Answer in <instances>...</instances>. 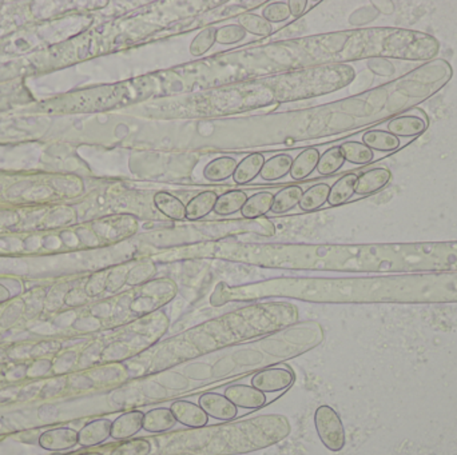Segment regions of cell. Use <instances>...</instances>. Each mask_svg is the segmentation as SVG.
I'll use <instances>...</instances> for the list:
<instances>
[{
    "label": "cell",
    "mask_w": 457,
    "mask_h": 455,
    "mask_svg": "<svg viewBox=\"0 0 457 455\" xmlns=\"http://www.w3.org/2000/svg\"><path fill=\"white\" fill-rule=\"evenodd\" d=\"M314 426L322 445L331 452H340L345 446V430L344 425L336 413V410L328 405L320 406L314 413Z\"/></svg>",
    "instance_id": "6da1fadb"
},
{
    "label": "cell",
    "mask_w": 457,
    "mask_h": 455,
    "mask_svg": "<svg viewBox=\"0 0 457 455\" xmlns=\"http://www.w3.org/2000/svg\"><path fill=\"white\" fill-rule=\"evenodd\" d=\"M294 381V372L289 367H271L257 372L251 378V386L264 394L277 393L291 387Z\"/></svg>",
    "instance_id": "7a4b0ae2"
},
{
    "label": "cell",
    "mask_w": 457,
    "mask_h": 455,
    "mask_svg": "<svg viewBox=\"0 0 457 455\" xmlns=\"http://www.w3.org/2000/svg\"><path fill=\"white\" fill-rule=\"evenodd\" d=\"M225 396L235 406L248 410H257L265 406V394L248 385H231L225 390Z\"/></svg>",
    "instance_id": "3957f363"
},
{
    "label": "cell",
    "mask_w": 457,
    "mask_h": 455,
    "mask_svg": "<svg viewBox=\"0 0 457 455\" xmlns=\"http://www.w3.org/2000/svg\"><path fill=\"white\" fill-rule=\"evenodd\" d=\"M198 405L208 416L218 421H231L238 414V409L228 401V398L218 393H206L201 395Z\"/></svg>",
    "instance_id": "277c9868"
},
{
    "label": "cell",
    "mask_w": 457,
    "mask_h": 455,
    "mask_svg": "<svg viewBox=\"0 0 457 455\" xmlns=\"http://www.w3.org/2000/svg\"><path fill=\"white\" fill-rule=\"evenodd\" d=\"M171 413L175 416L177 422L191 429H201L206 426L208 422V415L202 410V407L197 403L188 401H175L171 407Z\"/></svg>",
    "instance_id": "5b68a950"
},
{
    "label": "cell",
    "mask_w": 457,
    "mask_h": 455,
    "mask_svg": "<svg viewBox=\"0 0 457 455\" xmlns=\"http://www.w3.org/2000/svg\"><path fill=\"white\" fill-rule=\"evenodd\" d=\"M39 445L48 452H63L78 445V432L71 427H57L39 436Z\"/></svg>",
    "instance_id": "8992f818"
},
{
    "label": "cell",
    "mask_w": 457,
    "mask_h": 455,
    "mask_svg": "<svg viewBox=\"0 0 457 455\" xmlns=\"http://www.w3.org/2000/svg\"><path fill=\"white\" fill-rule=\"evenodd\" d=\"M145 414L139 410H133L119 415L111 426V438L117 441H125L144 429Z\"/></svg>",
    "instance_id": "52a82bcc"
},
{
    "label": "cell",
    "mask_w": 457,
    "mask_h": 455,
    "mask_svg": "<svg viewBox=\"0 0 457 455\" xmlns=\"http://www.w3.org/2000/svg\"><path fill=\"white\" fill-rule=\"evenodd\" d=\"M111 426L113 422L106 418L88 422L78 432V443L84 447H93L104 443L111 436Z\"/></svg>",
    "instance_id": "ba28073f"
},
{
    "label": "cell",
    "mask_w": 457,
    "mask_h": 455,
    "mask_svg": "<svg viewBox=\"0 0 457 455\" xmlns=\"http://www.w3.org/2000/svg\"><path fill=\"white\" fill-rule=\"evenodd\" d=\"M392 179V172L385 167H377L362 172L357 178L356 183V194L358 195H369L380 191L387 186Z\"/></svg>",
    "instance_id": "9c48e42d"
},
{
    "label": "cell",
    "mask_w": 457,
    "mask_h": 455,
    "mask_svg": "<svg viewBox=\"0 0 457 455\" xmlns=\"http://www.w3.org/2000/svg\"><path fill=\"white\" fill-rule=\"evenodd\" d=\"M427 121L420 115H398L388 122V131L395 136L414 138L425 132Z\"/></svg>",
    "instance_id": "30bf717a"
},
{
    "label": "cell",
    "mask_w": 457,
    "mask_h": 455,
    "mask_svg": "<svg viewBox=\"0 0 457 455\" xmlns=\"http://www.w3.org/2000/svg\"><path fill=\"white\" fill-rule=\"evenodd\" d=\"M265 165V156L260 152L250 154L245 156L234 171L233 179L237 185H246L251 182L257 175L261 174V170Z\"/></svg>",
    "instance_id": "8fae6325"
},
{
    "label": "cell",
    "mask_w": 457,
    "mask_h": 455,
    "mask_svg": "<svg viewBox=\"0 0 457 455\" xmlns=\"http://www.w3.org/2000/svg\"><path fill=\"white\" fill-rule=\"evenodd\" d=\"M177 423L175 416L170 409L158 407L145 414L144 418V430L148 433H165L171 430Z\"/></svg>",
    "instance_id": "7c38bea8"
},
{
    "label": "cell",
    "mask_w": 457,
    "mask_h": 455,
    "mask_svg": "<svg viewBox=\"0 0 457 455\" xmlns=\"http://www.w3.org/2000/svg\"><path fill=\"white\" fill-rule=\"evenodd\" d=\"M320 161V152L317 148L311 147L304 150L295 156L291 168V176L293 181H302L308 178L317 168Z\"/></svg>",
    "instance_id": "4fadbf2b"
},
{
    "label": "cell",
    "mask_w": 457,
    "mask_h": 455,
    "mask_svg": "<svg viewBox=\"0 0 457 455\" xmlns=\"http://www.w3.org/2000/svg\"><path fill=\"white\" fill-rule=\"evenodd\" d=\"M218 195L214 191L200 192L197 196L190 199L186 205V219L198 221L208 216L211 211H214Z\"/></svg>",
    "instance_id": "5bb4252c"
},
{
    "label": "cell",
    "mask_w": 457,
    "mask_h": 455,
    "mask_svg": "<svg viewBox=\"0 0 457 455\" xmlns=\"http://www.w3.org/2000/svg\"><path fill=\"white\" fill-rule=\"evenodd\" d=\"M154 205L165 216L173 221H184L186 218V206L184 202L170 192L159 191L154 195Z\"/></svg>",
    "instance_id": "9a60e30c"
},
{
    "label": "cell",
    "mask_w": 457,
    "mask_h": 455,
    "mask_svg": "<svg viewBox=\"0 0 457 455\" xmlns=\"http://www.w3.org/2000/svg\"><path fill=\"white\" fill-rule=\"evenodd\" d=\"M274 195L269 191H261L248 198L241 210V215L245 219H257L271 211Z\"/></svg>",
    "instance_id": "2e32d148"
},
{
    "label": "cell",
    "mask_w": 457,
    "mask_h": 455,
    "mask_svg": "<svg viewBox=\"0 0 457 455\" xmlns=\"http://www.w3.org/2000/svg\"><path fill=\"white\" fill-rule=\"evenodd\" d=\"M293 158L289 154H277L271 156V159L265 161V165L261 170V178L266 182L277 181L288 174H291Z\"/></svg>",
    "instance_id": "e0dca14e"
},
{
    "label": "cell",
    "mask_w": 457,
    "mask_h": 455,
    "mask_svg": "<svg viewBox=\"0 0 457 455\" xmlns=\"http://www.w3.org/2000/svg\"><path fill=\"white\" fill-rule=\"evenodd\" d=\"M362 143L371 150L392 152L400 147V138L384 130H369L362 135Z\"/></svg>",
    "instance_id": "ac0fdd59"
},
{
    "label": "cell",
    "mask_w": 457,
    "mask_h": 455,
    "mask_svg": "<svg viewBox=\"0 0 457 455\" xmlns=\"http://www.w3.org/2000/svg\"><path fill=\"white\" fill-rule=\"evenodd\" d=\"M237 161L233 156H220L208 162L204 168V176L208 182H222L234 175Z\"/></svg>",
    "instance_id": "d6986e66"
},
{
    "label": "cell",
    "mask_w": 457,
    "mask_h": 455,
    "mask_svg": "<svg viewBox=\"0 0 457 455\" xmlns=\"http://www.w3.org/2000/svg\"><path fill=\"white\" fill-rule=\"evenodd\" d=\"M356 174H347L341 176L332 187L328 198V203L331 206H341L347 203L353 194H356V183H357Z\"/></svg>",
    "instance_id": "ffe728a7"
},
{
    "label": "cell",
    "mask_w": 457,
    "mask_h": 455,
    "mask_svg": "<svg viewBox=\"0 0 457 455\" xmlns=\"http://www.w3.org/2000/svg\"><path fill=\"white\" fill-rule=\"evenodd\" d=\"M246 201H248V195L244 191L231 190L218 196L215 206H214V212L221 216L233 215L242 210Z\"/></svg>",
    "instance_id": "44dd1931"
},
{
    "label": "cell",
    "mask_w": 457,
    "mask_h": 455,
    "mask_svg": "<svg viewBox=\"0 0 457 455\" xmlns=\"http://www.w3.org/2000/svg\"><path fill=\"white\" fill-rule=\"evenodd\" d=\"M304 191L300 186H288L282 188L274 195L271 212L274 214H285L291 208L300 205L301 196Z\"/></svg>",
    "instance_id": "7402d4cb"
},
{
    "label": "cell",
    "mask_w": 457,
    "mask_h": 455,
    "mask_svg": "<svg viewBox=\"0 0 457 455\" xmlns=\"http://www.w3.org/2000/svg\"><path fill=\"white\" fill-rule=\"evenodd\" d=\"M331 192V186L327 183H317L314 186L309 187L301 196L300 201V208L302 211H314L320 207L324 206L328 202Z\"/></svg>",
    "instance_id": "603a6c76"
},
{
    "label": "cell",
    "mask_w": 457,
    "mask_h": 455,
    "mask_svg": "<svg viewBox=\"0 0 457 455\" xmlns=\"http://www.w3.org/2000/svg\"><path fill=\"white\" fill-rule=\"evenodd\" d=\"M340 147L342 150L345 161H348L352 165H368L373 161V150H371L364 143L351 141V142H345Z\"/></svg>",
    "instance_id": "cb8c5ba5"
},
{
    "label": "cell",
    "mask_w": 457,
    "mask_h": 455,
    "mask_svg": "<svg viewBox=\"0 0 457 455\" xmlns=\"http://www.w3.org/2000/svg\"><path fill=\"white\" fill-rule=\"evenodd\" d=\"M345 163V156L340 145L327 150L322 155H320V161L317 165V171L321 175H332L337 172Z\"/></svg>",
    "instance_id": "d4e9b609"
},
{
    "label": "cell",
    "mask_w": 457,
    "mask_h": 455,
    "mask_svg": "<svg viewBox=\"0 0 457 455\" xmlns=\"http://www.w3.org/2000/svg\"><path fill=\"white\" fill-rule=\"evenodd\" d=\"M238 24L246 31L253 35L257 37H268L271 35V23L266 21L264 17L255 15V14H244L238 18Z\"/></svg>",
    "instance_id": "484cf974"
},
{
    "label": "cell",
    "mask_w": 457,
    "mask_h": 455,
    "mask_svg": "<svg viewBox=\"0 0 457 455\" xmlns=\"http://www.w3.org/2000/svg\"><path fill=\"white\" fill-rule=\"evenodd\" d=\"M151 452V443L146 438H135L118 445L110 455H148Z\"/></svg>",
    "instance_id": "4316f807"
},
{
    "label": "cell",
    "mask_w": 457,
    "mask_h": 455,
    "mask_svg": "<svg viewBox=\"0 0 457 455\" xmlns=\"http://www.w3.org/2000/svg\"><path fill=\"white\" fill-rule=\"evenodd\" d=\"M215 34H217V28H214V27L202 30L190 44L191 55L193 57L205 55L215 43Z\"/></svg>",
    "instance_id": "83f0119b"
},
{
    "label": "cell",
    "mask_w": 457,
    "mask_h": 455,
    "mask_svg": "<svg viewBox=\"0 0 457 455\" xmlns=\"http://www.w3.org/2000/svg\"><path fill=\"white\" fill-rule=\"evenodd\" d=\"M155 270L157 269H155L154 263L141 262L137 266H134L133 269L128 270L126 283L130 286H139L154 276Z\"/></svg>",
    "instance_id": "f1b7e54d"
},
{
    "label": "cell",
    "mask_w": 457,
    "mask_h": 455,
    "mask_svg": "<svg viewBox=\"0 0 457 455\" xmlns=\"http://www.w3.org/2000/svg\"><path fill=\"white\" fill-rule=\"evenodd\" d=\"M245 37H246V31L240 24H228L217 30L215 41L228 46L245 39Z\"/></svg>",
    "instance_id": "f546056e"
},
{
    "label": "cell",
    "mask_w": 457,
    "mask_h": 455,
    "mask_svg": "<svg viewBox=\"0 0 457 455\" xmlns=\"http://www.w3.org/2000/svg\"><path fill=\"white\" fill-rule=\"evenodd\" d=\"M262 17L269 23H280V21H288L291 18V11L288 3L275 1L268 4L264 11Z\"/></svg>",
    "instance_id": "4dcf8cb0"
},
{
    "label": "cell",
    "mask_w": 457,
    "mask_h": 455,
    "mask_svg": "<svg viewBox=\"0 0 457 455\" xmlns=\"http://www.w3.org/2000/svg\"><path fill=\"white\" fill-rule=\"evenodd\" d=\"M107 275L108 274H106V272H98L91 276V279L88 281V283L86 285V290H84L87 296H95L106 289Z\"/></svg>",
    "instance_id": "1f68e13d"
},
{
    "label": "cell",
    "mask_w": 457,
    "mask_h": 455,
    "mask_svg": "<svg viewBox=\"0 0 457 455\" xmlns=\"http://www.w3.org/2000/svg\"><path fill=\"white\" fill-rule=\"evenodd\" d=\"M127 274L128 271L126 269H119L110 272L107 275V283H106V289L108 291H117L121 289L126 282H127Z\"/></svg>",
    "instance_id": "d6a6232c"
},
{
    "label": "cell",
    "mask_w": 457,
    "mask_h": 455,
    "mask_svg": "<svg viewBox=\"0 0 457 455\" xmlns=\"http://www.w3.org/2000/svg\"><path fill=\"white\" fill-rule=\"evenodd\" d=\"M86 292L84 291H79V290H72L71 292L67 294L66 296V303L70 305V306H79V305H84L86 302Z\"/></svg>",
    "instance_id": "836d02e7"
},
{
    "label": "cell",
    "mask_w": 457,
    "mask_h": 455,
    "mask_svg": "<svg viewBox=\"0 0 457 455\" xmlns=\"http://www.w3.org/2000/svg\"><path fill=\"white\" fill-rule=\"evenodd\" d=\"M289 6V11H291V15L293 17H301L305 10H307V6H308V1L307 0H291L288 3Z\"/></svg>",
    "instance_id": "e575fe53"
},
{
    "label": "cell",
    "mask_w": 457,
    "mask_h": 455,
    "mask_svg": "<svg viewBox=\"0 0 457 455\" xmlns=\"http://www.w3.org/2000/svg\"><path fill=\"white\" fill-rule=\"evenodd\" d=\"M10 299V291L3 285H0V302H6Z\"/></svg>",
    "instance_id": "d590c367"
},
{
    "label": "cell",
    "mask_w": 457,
    "mask_h": 455,
    "mask_svg": "<svg viewBox=\"0 0 457 455\" xmlns=\"http://www.w3.org/2000/svg\"><path fill=\"white\" fill-rule=\"evenodd\" d=\"M78 455H104V454H101V453H84V454H78Z\"/></svg>",
    "instance_id": "8d00e7d4"
}]
</instances>
